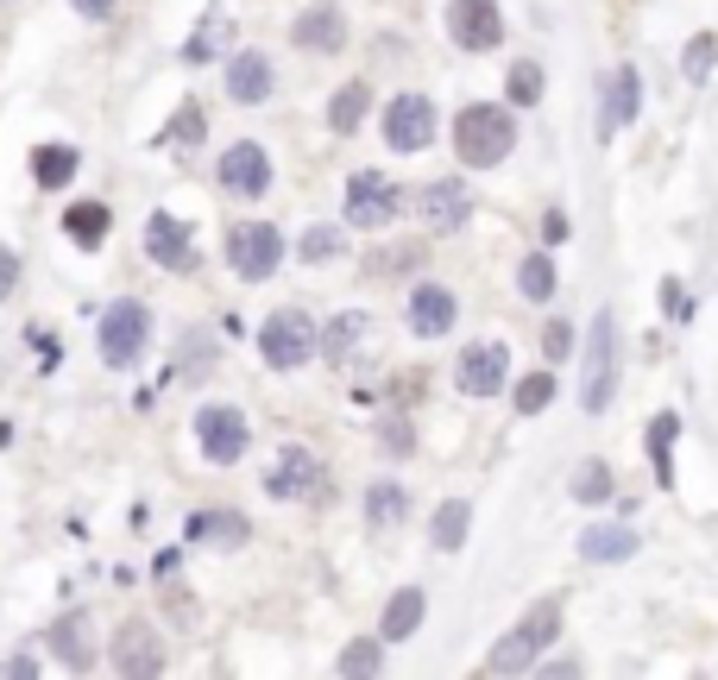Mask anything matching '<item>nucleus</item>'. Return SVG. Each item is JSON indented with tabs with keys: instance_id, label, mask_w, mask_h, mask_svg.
<instances>
[{
	"instance_id": "1",
	"label": "nucleus",
	"mask_w": 718,
	"mask_h": 680,
	"mask_svg": "<svg viewBox=\"0 0 718 680\" xmlns=\"http://www.w3.org/2000/svg\"><path fill=\"white\" fill-rule=\"evenodd\" d=\"M562 618H567V599H562V592L536 599L524 618H517L505 637H498V649L486 656V668H492V674H524V668H536V661L548 656V642L562 637Z\"/></svg>"
},
{
	"instance_id": "2",
	"label": "nucleus",
	"mask_w": 718,
	"mask_h": 680,
	"mask_svg": "<svg viewBox=\"0 0 718 680\" xmlns=\"http://www.w3.org/2000/svg\"><path fill=\"white\" fill-rule=\"evenodd\" d=\"M510 145H517V120H510V108H498V101H473V108H461V120H454V152H461L466 171L505 164Z\"/></svg>"
},
{
	"instance_id": "3",
	"label": "nucleus",
	"mask_w": 718,
	"mask_h": 680,
	"mask_svg": "<svg viewBox=\"0 0 718 680\" xmlns=\"http://www.w3.org/2000/svg\"><path fill=\"white\" fill-rule=\"evenodd\" d=\"M259 353H265V366L296 372V366H310V353H322V328L310 322V309H277L259 328Z\"/></svg>"
},
{
	"instance_id": "4",
	"label": "nucleus",
	"mask_w": 718,
	"mask_h": 680,
	"mask_svg": "<svg viewBox=\"0 0 718 680\" xmlns=\"http://www.w3.org/2000/svg\"><path fill=\"white\" fill-rule=\"evenodd\" d=\"M618 390V315L599 309L593 315V334H586V385H580V409L599 416Z\"/></svg>"
},
{
	"instance_id": "5",
	"label": "nucleus",
	"mask_w": 718,
	"mask_h": 680,
	"mask_svg": "<svg viewBox=\"0 0 718 680\" xmlns=\"http://www.w3.org/2000/svg\"><path fill=\"white\" fill-rule=\"evenodd\" d=\"M145 341H152V309L133 303V296L108 303V315H101V366H114V372L133 366L145 353Z\"/></svg>"
},
{
	"instance_id": "6",
	"label": "nucleus",
	"mask_w": 718,
	"mask_h": 680,
	"mask_svg": "<svg viewBox=\"0 0 718 680\" xmlns=\"http://www.w3.org/2000/svg\"><path fill=\"white\" fill-rule=\"evenodd\" d=\"M195 442H202V460L233 467V460L246 454V442H253V428H246V416H240V409L202 404V409H195Z\"/></svg>"
},
{
	"instance_id": "7",
	"label": "nucleus",
	"mask_w": 718,
	"mask_h": 680,
	"mask_svg": "<svg viewBox=\"0 0 718 680\" xmlns=\"http://www.w3.org/2000/svg\"><path fill=\"white\" fill-rule=\"evenodd\" d=\"M397 209H404V195H397V183H391L385 171H353L347 176V221L353 227H391L397 221Z\"/></svg>"
},
{
	"instance_id": "8",
	"label": "nucleus",
	"mask_w": 718,
	"mask_h": 680,
	"mask_svg": "<svg viewBox=\"0 0 718 680\" xmlns=\"http://www.w3.org/2000/svg\"><path fill=\"white\" fill-rule=\"evenodd\" d=\"M227 258H233V272L246 277V284H259V277L277 272V258H284V234L265 227V221H240V227L227 234Z\"/></svg>"
},
{
	"instance_id": "9",
	"label": "nucleus",
	"mask_w": 718,
	"mask_h": 680,
	"mask_svg": "<svg viewBox=\"0 0 718 680\" xmlns=\"http://www.w3.org/2000/svg\"><path fill=\"white\" fill-rule=\"evenodd\" d=\"M510 378V347L505 341H473V347L461 353V366H454V385L466 390V397H498Z\"/></svg>"
},
{
	"instance_id": "10",
	"label": "nucleus",
	"mask_w": 718,
	"mask_h": 680,
	"mask_svg": "<svg viewBox=\"0 0 718 680\" xmlns=\"http://www.w3.org/2000/svg\"><path fill=\"white\" fill-rule=\"evenodd\" d=\"M385 145L391 152H423L435 145V101L428 95H397L385 108Z\"/></svg>"
},
{
	"instance_id": "11",
	"label": "nucleus",
	"mask_w": 718,
	"mask_h": 680,
	"mask_svg": "<svg viewBox=\"0 0 718 680\" xmlns=\"http://www.w3.org/2000/svg\"><path fill=\"white\" fill-rule=\"evenodd\" d=\"M466 214H473V195H466L461 176H442V183L416 190V221L428 234H454V227H466Z\"/></svg>"
},
{
	"instance_id": "12",
	"label": "nucleus",
	"mask_w": 718,
	"mask_h": 680,
	"mask_svg": "<svg viewBox=\"0 0 718 680\" xmlns=\"http://www.w3.org/2000/svg\"><path fill=\"white\" fill-rule=\"evenodd\" d=\"M447 39L461 51H492L505 39V20H498V0H454L447 7Z\"/></svg>"
},
{
	"instance_id": "13",
	"label": "nucleus",
	"mask_w": 718,
	"mask_h": 680,
	"mask_svg": "<svg viewBox=\"0 0 718 680\" xmlns=\"http://www.w3.org/2000/svg\"><path fill=\"white\" fill-rule=\"evenodd\" d=\"M221 190L227 195H265L272 190V158L259 152L253 139H233L221 152Z\"/></svg>"
},
{
	"instance_id": "14",
	"label": "nucleus",
	"mask_w": 718,
	"mask_h": 680,
	"mask_svg": "<svg viewBox=\"0 0 718 680\" xmlns=\"http://www.w3.org/2000/svg\"><path fill=\"white\" fill-rule=\"evenodd\" d=\"M322 486V467H315V454L310 447H277L272 454V467H265V491L272 498H310V491Z\"/></svg>"
},
{
	"instance_id": "15",
	"label": "nucleus",
	"mask_w": 718,
	"mask_h": 680,
	"mask_svg": "<svg viewBox=\"0 0 718 680\" xmlns=\"http://www.w3.org/2000/svg\"><path fill=\"white\" fill-rule=\"evenodd\" d=\"M454 315H461V303H454V291H447V284H416V291H409L404 322H409V334H416V341H442V334L454 328Z\"/></svg>"
},
{
	"instance_id": "16",
	"label": "nucleus",
	"mask_w": 718,
	"mask_h": 680,
	"mask_svg": "<svg viewBox=\"0 0 718 680\" xmlns=\"http://www.w3.org/2000/svg\"><path fill=\"white\" fill-rule=\"evenodd\" d=\"M145 253H152V265H164V272H190L195 265V246H190V227L176 221V214H145Z\"/></svg>"
},
{
	"instance_id": "17",
	"label": "nucleus",
	"mask_w": 718,
	"mask_h": 680,
	"mask_svg": "<svg viewBox=\"0 0 718 680\" xmlns=\"http://www.w3.org/2000/svg\"><path fill=\"white\" fill-rule=\"evenodd\" d=\"M637 108H643V77H637V63H618V70L605 77V114H599L605 139L624 133V126L637 120Z\"/></svg>"
},
{
	"instance_id": "18",
	"label": "nucleus",
	"mask_w": 718,
	"mask_h": 680,
	"mask_svg": "<svg viewBox=\"0 0 718 680\" xmlns=\"http://www.w3.org/2000/svg\"><path fill=\"white\" fill-rule=\"evenodd\" d=\"M291 39L303 44V51H315V58H334V51L347 44V13H341V7H310V13H296Z\"/></svg>"
},
{
	"instance_id": "19",
	"label": "nucleus",
	"mask_w": 718,
	"mask_h": 680,
	"mask_svg": "<svg viewBox=\"0 0 718 680\" xmlns=\"http://www.w3.org/2000/svg\"><path fill=\"white\" fill-rule=\"evenodd\" d=\"M265 95H272V58H265V51H233V63H227V101L259 108Z\"/></svg>"
},
{
	"instance_id": "20",
	"label": "nucleus",
	"mask_w": 718,
	"mask_h": 680,
	"mask_svg": "<svg viewBox=\"0 0 718 680\" xmlns=\"http://www.w3.org/2000/svg\"><path fill=\"white\" fill-rule=\"evenodd\" d=\"M120 674H158L164 668V649H158V630L152 623H127L114 637V656H108Z\"/></svg>"
},
{
	"instance_id": "21",
	"label": "nucleus",
	"mask_w": 718,
	"mask_h": 680,
	"mask_svg": "<svg viewBox=\"0 0 718 680\" xmlns=\"http://www.w3.org/2000/svg\"><path fill=\"white\" fill-rule=\"evenodd\" d=\"M637 555V529L624 524H593L580 536V561H630Z\"/></svg>"
},
{
	"instance_id": "22",
	"label": "nucleus",
	"mask_w": 718,
	"mask_h": 680,
	"mask_svg": "<svg viewBox=\"0 0 718 680\" xmlns=\"http://www.w3.org/2000/svg\"><path fill=\"white\" fill-rule=\"evenodd\" d=\"M366 334H372V315L366 309H341L328 328H322V353H328V359H353Z\"/></svg>"
},
{
	"instance_id": "23",
	"label": "nucleus",
	"mask_w": 718,
	"mask_h": 680,
	"mask_svg": "<svg viewBox=\"0 0 718 680\" xmlns=\"http://www.w3.org/2000/svg\"><path fill=\"white\" fill-rule=\"evenodd\" d=\"M409 517V491L397 486V479H378V486L366 491V524L385 536V529H397Z\"/></svg>"
},
{
	"instance_id": "24",
	"label": "nucleus",
	"mask_w": 718,
	"mask_h": 680,
	"mask_svg": "<svg viewBox=\"0 0 718 680\" xmlns=\"http://www.w3.org/2000/svg\"><path fill=\"white\" fill-rule=\"evenodd\" d=\"M366 114H372V89H366V82H341L334 101H328V126L347 139V133H360V120H366Z\"/></svg>"
},
{
	"instance_id": "25",
	"label": "nucleus",
	"mask_w": 718,
	"mask_h": 680,
	"mask_svg": "<svg viewBox=\"0 0 718 680\" xmlns=\"http://www.w3.org/2000/svg\"><path fill=\"white\" fill-rule=\"evenodd\" d=\"M221 51H233V20L214 7V13H202V20H195V39L183 44V58L202 63V58H221Z\"/></svg>"
},
{
	"instance_id": "26",
	"label": "nucleus",
	"mask_w": 718,
	"mask_h": 680,
	"mask_svg": "<svg viewBox=\"0 0 718 680\" xmlns=\"http://www.w3.org/2000/svg\"><path fill=\"white\" fill-rule=\"evenodd\" d=\"M423 611H428V599L416 592V586H404V592H391V605H385V642L416 637V630H423Z\"/></svg>"
},
{
	"instance_id": "27",
	"label": "nucleus",
	"mask_w": 718,
	"mask_h": 680,
	"mask_svg": "<svg viewBox=\"0 0 718 680\" xmlns=\"http://www.w3.org/2000/svg\"><path fill=\"white\" fill-rule=\"evenodd\" d=\"M108 227H114L108 202H77V209L63 214V234L77 240V246H101V240H108Z\"/></svg>"
},
{
	"instance_id": "28",
	"label": "nucleus",
	"mask_w": 718,
	"mask_h": 680,
	"mask_svg": "<svg viewBox=\"0 0 718 680\" xmlns=\"http://www.w3.org/2000/svg\"><path fill=\"white\" fill-rule=\"evenodd\" d=\"M190 542L240 548V542H246V517H233V510H209V517H190Z\"/></svg>"
},
{
	"instance_id": "29",
	"label": "nucleus",
	"mask_w": 718,
	"mask_h": 680,
	"mask_svg": "<svg viewBox=\"0 0 718 680\" xmlns=\"http://www.w3.org/2000/svg\"><path fill=\"white\" fill-rule=\"evenodd\" d=\"M466 529H473V505H466V498H447V505L435 510V529H428V542L442 548V555H454V548L466 542Z\"/></svg>"
},
{
	"instance_id": "30",
	"label": "nucleus",
	"mask_w": 718,
	"mask_h": 680,
	"mask_svg": "<svg viewBox=\"0 0 718 680\" xmlns=\"http://www.w3.org/2000/svg\"><path fill=\"white\" fill-rule=\"evenodd\" d=\"M675 435H680V416L661 409L656 423H649V460H656V473H661V491L675 486Z\"/></svg>"
},
{
	"instance_id": "31",
	"label": "nucleus",
	"mask_w": 718,
	"mask_h": 680,
	"mask_svg": "<svg viewBox=\"0 0 718 680\" xmlns=\"http://www.w3.org/2000/svg\"><path fill=\"white\" fill-rule=\"evenodd\" d=\"M70 176H77V152H70V145H39V152H32V183H39V190H63Z\"/></svg>"
},
{
	"instance_id": "32",
	"label": "nucleus",
	"mask_w": 718,
	"mask_h": 680,
	"mask_svg": "<svg viewBox=\"0 0 718 680\" xmlns=\"http://www.w3.org/2000/svg\"><path fill=\"white\" fill-rule=\"evenodd\" d=\"M574 498H580V505H605V498H611V491H618V473H611V460H580V467H574Z\"/></svg>"
},
{
	"instance_id": "33",
	"label": "nucleus",
	"mask_w": 718,
	"mask_h": 680,
	"mask_svg": "<svg viewBox=\"0 0 718 680\" xmlns=\"http://www.w3.org/2000/svg\"><path fill=\"white\" fill-rule=\"evenodd\" d=\"M51 642H58V656L70 661V668H89V661H95V649H89V618H63L58 630H51Z\"/></svg>"
},
{
	"instance_id": "34",
	"label": "nucleus",
	"mask_w": 718,
	"mask_h": 680,
	"mask_svg": "<svg viewBox=\"0 0 718 680\" xmlns=\"http://www.w3.org/2000/svg\"><path fill=\"white\" fill-rule=\"evenodd\" d=\"M517 291H524L529 303H548V296H555V265H548V253H529L524 265H517Z\"/></svg>"
},
{
	"instance_id": "35",
	"label": "nucleus",
	"mask_w": 718,
	"mask_h": 680,
	"mask_svg": "<svg viewBox=\"0 0 718 680\" xmlns=\"http://www.w3.org/2000/svg\"><path fill=\"white\" fill-rule=\"evenodd\" d=\"M712 63H718V39H712V32H694V39H687V51H680L687 82H706V77H712Z\"/></svg>"
},
{
	"instance_id": "36",
	"label": "nucleus",
	"mask_w": 718,
	"mask_h": 680,
	"mask_svg": "<svg viewBox=\"0 0 718 680\" xmlns=\"http://www.w3.org/2000/svg\"><path fill=\"white\" fill-rule=\"evenodd\" d=\"M505 89H510V101H517V108H536V101H543V63H510V77H505Z\"/></svg>"
},
{
	"instance_id": "37",
	"label": "nucleus",
	"mask_w": 718,
	"mask_h": 680,
	"mask_svg": "<svg viewBox=\"0 0 718 680\" xmlns=\"http://www.w3.org/2000/svg\"><path fill=\"white\" fill-rule=\"evenodd\" d=\"M341 227H310V234L296 240V253H303V265H328V258H341Z\"/></svg>"
},
{
	"instance_id": "38",
	"label": "nucleus",
	"mask_w": 718,
	"mask_h": 680,
	"mask_svg": "<svg viewBox=\"0 0 718 680\" xmlns=\"http://www.w3.org/2000/svg\"><path fill=\"white\" fill-rule=\"evenodd\" d=\"M202 133H209V120H202V108H195V101H183V108L171 114V126H164L158 139H164V145H195Z\"/></svg>"
},
{
	"instance_id": "39",
	"label": "nucleus",
	"mask_w": 718,
	"mask_h": 680,
	"mask_svg": "<svg viewBox=\"0 0 718 680\" xmlns=\"http://www.w3.org/2000/svg\"><path fill=\"white\" fill-rule=\"evenodd\" d=\"M548 404H555V372H529L524 385H517V409L536 416V409H548Z\"/></svg>"
},
{
	"instance_id": "40",
	"label": "nucleus",
	"mask_w": 718,
	"mask_h": 680,
	"mask_svg": "<svg viewBox=\"0 0 718 680\" xmlns=\"http://www.w3.org/2000/svg\"><path fill=\"white\" fill-rule=\"evenodd\" d=\"M378 668H385V649H378V642H353V649H341V674H378Z\"/></svg>"
},
{
	"instance_id": "41",
	"label": "nucleus",
	"mask_w": 718,
	"mask_h": 680,
	"mask_svg": "<svg viewBox=\"0 0 718 680\" xmlns=\"http://www.w3.org/2000/svg\"><path fill=\"white\" fill-rule=\"evenodd\" d=\"M378 447H385L391 460H404L409 447H416V428H409V423H404V416H391V423H385V428H378Z\"/></svg>"
},
{
	"instance_id": "42",
	"label": "nucleus",
	"mask_w": 718,
	"mask_h": 680,
	"mask_svg": "<svg viewBox=\"0 0 718 680\" xmlns=\"http://www.w3.org/2000/svg\"><path fill=\"white\" fill-rule=\"evenodd\" d=\"M543 353H548V359H567V353H574V328H567V322H548V328H543Z\"/></svg>"
},
{
	"instance_id": "43",
	"label": "nucleus",
	"mask_w": 718,
	"mask_h": 680,
	"mask_svg": "<svg viewBox=\"0 0 718 680\" xmlns=\"http://www.w3.org/2000/svg\"><path fill=\"white\" fill-rule=\"evenodd\" d=\"M13 284H20V258L0 246V303H7V291H13Z\"/></svg>"
},
{
	"instance_id": "44",
	"label": "nucleus",
	"mask_w": 718,
	"mask_h": 680,
	"mask_svg": "<svg viewBox=\"0 0 718 680\" xmlns=\"http://www.w3.org/2000/svg\"><path fill=\"white\" fill-rule=\"evenodd\" d=\"M70 7H77L82 20H108L114 13V0H70Z\"/></svg>"
},
{
	"instance_id": "45",
	"label": "nucleus",
	"mask_w": 718,
	"mask_h": 680,
	"mask_svg": "<svg viewBox=\"0 0 718 680\" xmlns=\"http://www.w3.org/2000/svg\"><path fill=\"white\" fill-rule=\"evenodd\" d=\"M543 240H548V246H562V240H567V214H548V221H543Z\"/></svg>"
}]
</instances>
